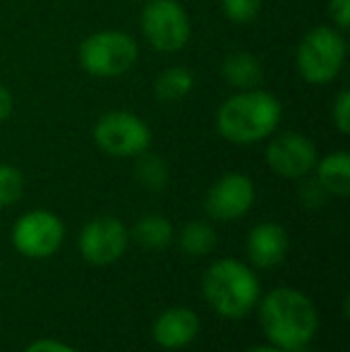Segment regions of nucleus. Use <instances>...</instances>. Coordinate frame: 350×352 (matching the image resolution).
<instances>
[{"instance_id": "4468645a", "label": "nucleus", "mask_w": 350, "mask_h": 352, "mask_svg": "<svg viewBox=\"0 0 350 352\" xmlns=\"http://www.w3.org/2000/svg\"><path fill=\"white\" fill-rule=\"evenodd\" d=\"M221 74H223L226 84L238 91H245V89H257L264 79V67L259 63L257 56L248 51L240 53H230L226 56L223 65H221Z\"/></svg>"}, {"instance_id": "423d86ee", "label": "nucleus", "mask_w": 350, "mask_h": 352, "mask_svg": "<svg viewBox=\"0 0 350 352\" xmlns=\"http://www.w3.org/2000/svg\"><path fill=\"white\" fill-rule=\"evenodd\" d=\"M94 144L106 156L135 158L151 146V130L130 111H108L94 125Z\"/></svg>"}, {"instance_id": "dca6fc26", "label": "nucleus", "mask_w": 350, "mask_h": 352, "mask_svg": "<svg viewBox=\"0 0 350 352\" xmlns=\"http://www.w3.org/2000/svg\"><path fill=\"white\" fill-rule=\"evenodd\" d=\"M175 237L173 223L161 213H146V216L137 218V223L130 230V240H135L140 247L151 252H161L171 247Z\"/></svg>"}, {"instance_id": "7ed1b4c3", "label": "nucleus", "mask_w": 350, "mask_h": 352, "mask_svg": "<svg viewBox=\"0 0 350 352\" xmlns=\"http://www.w3.org/2000/svg\"><path fill=\"white\" fill-rule=\"evenodd\" d=\"M201 292L216 314L233 321L248 316L262 297L254 269L238 259L214 261L201 276Z\"/></svg>"}, {"instance_id": "20e7f679", "label": "nucleus", "mask_w": 350, "mask_h": 352, "mask_svg": "<svg viewBox=\"0 0 350 352\" xmlns=\"http://www.w3.org/2000/svg\"><path fill=\"white\" fill-rule=\"evenodd\" d=\"M346 36L333 24H319L309 29L298 43L295 65L300 77L312 87L331 84L346 65Z\"/></svg>"}, {"instance_id": "393cba45", "label": "nucleus", "mask_w": 350, "mask_h": 352, "mask_svg": "<svg viewBox=\"0 0 350 352\" xmlns=\"http://www.w3.org/2000/svg\"><path fill=\"white\" fill-rule=\"evenodd\" d=\"M24 352H80V350L72 348V345L61 343V340L41 338V340H34V343H29Z\"/></svg>"}, {"instance_id": "9b49d317", "label": "nucleus", "mask_w": 350, "mask_h": 352, "mask_svg": "<svg viewBox=\"0 0 350 352\" xmlns=\"http://www.w3.org/2000/svg\"><path fill=\"white\" fill-rule=\"evenodd\" d=\"M254 204V182L243 173H226L209 187L204 209L211 221H235L243 218Z\"/></svg>"}, {"instance_id": "a878e982", "label": "nucleus", "mask_w": 350, "mask_h": 352, "mask_svg": "<svg viewBox=\"0 0 350 352\" xmlns=\"http://www.w3.org/2000/svg\"><path fill=\"white\" fill-rule=\"evenodd\" d=\"M14 111V98H12V91L8 87L0 84V122H5Z\"/></svg>"}, {"instance_id": "cd10ccee", "label": "nucleus", "mask_w": 350, "mask_h": 352, "mask_svg": "<svg viewBox=\"0 0 350 352\" xmlns=\"http://www.w3.org/2000/svg\"><path fill=\"white\" fill-rule=\"evenodd\" d=\"M285 352H312L307 345H300V348H293V350H285Z\"/></svg>"}, {"instance_id": "c85d7f7f", "label": "nucleus", "mask_w": 350, "mask_h": 352, "mask_svg": "<svg viewBox=\"0 0 350 352\" xmlns=\"http://www.w3.org/2000/svg\"><path fill=\"white\" fill-rule=\"evenodd\" d=\"M135 3H144V0H135Z\"/></svg>"}, {"instance_id": "2eb2a0df", "label": "nucleus", "mask_w": 350, "mask_h": 352, "mask_svg": "<svg viewBox=\"0 0 350 352\" xmlns=\"http://www.w3.org/2000/svg\"><path fill=\"white\" fill-rule=\"evenodd\" d=\"M314 177L319 185L329 192V197H348L350 195V156L348 151H333L319 158L314 166Z\"/></svg>"}, {"instance_id": "39448f33", "label": "nucleus", "mask_w": 350, "mask_h": 352, "mask_svg": "<svg viewBox=\"0 0 350 352\" xmlns=\"http://www.w3.org/2000/svg\"><path fill=\"white\" fill-rule=\"evenodd\" d=\"M140 60V43L135 36L118 29H106L87 36L80 46L82 70L98 79H113L127 74Z\"/></svg>"}, {"instance_id": "f8f14e48", "label": "nucleus", "mask_w": 350, "mask_h": 352, "mask_svg": "<svg viewBox=\"0 0 350 352\" xmlns=\"http://www.w3.org/2000/svg\"><path fill=\"white\" fill-rule=\"evenodd\" d=\"M201 324L197 311L190 307H171L156 316L151 326V338L166 350H180L197 338Z\"/></svg>"}, {"instance_id": "5701e85b", "label": "nucleus", "mask_w": 350, "mask_h": 352, "mask_svg": "<svg viewBox=\"0 0 350 352\" xmlns=\"http://www.w3.org/2000/svg\"><path fill=\"white\" fill-rule=\"evenodd\" d=\"M303 180H305V177H303ZM298 195H300V201H303L305 209H322V206L327 204V199H329V192L319 185L317 177H307V180L300 185Z\"/></svg>"}, {"instance_id": "4be33fe9", "label": "nucleus", "mask_w": 350, "mask_h": 352, "mask_svg": "<svg viewBox=\"0 0 350 352\" xmlns=\"http://www.w3.org/2000/svg\"><path fill=\"white\" fill-rule=\"evenodd\" d=\"M331 122L341 135H350V91L341 89L331 103Z\"/></svg>"}, {"instance_id": "1a4fd4ad", "label": "nucleus", "mask_w": 350, "mask_h": 352, "mask_svg": "<svg viewBox=\"0 0 350 352\" xmlns=\"http://www.w3.org/2000/svg\"><path fill=\"white\" fill-rule=\"evenodd\" d=\"M80 254L91 266H111L127 252L130 230L116 216H96L80 232Z\"/></svg>"}, {"instance_id": "6e6552de", "label": "nucleus", "mask_w": 350, "mask_h": 352, "mask_svg": "<svg viewBox=\"0 0 350 352\" xmlns=\"http://www.w3.org/2000/svg\"><path fill=\"white\" fill-rule=\"evenodd\" d=\"M65 226L53 211H27L12 226V245L27 259H46L61 250Z\"/></svg>"}, {"instance_id": "9d476101", "label": "nucleus", "mask_w": 350, "mask_h": 352, "mask_svg": "<svg viewBox=\"0 0 350 352\" xmlns=\"http://www.w3.org/2000/svg\"><path fill=\"white\" fill-rule=\"evenodd\" d=\"M319 156L317 146L303 132H283V135H271L266 144V166L276 175L285 180H303L314 170Z\"/></svg>"}, {"instance_id": "b1692460", "label": "nucleus", "mask_w": 350, "mask_h": 352, "mask_svg": "<svg viewBox=\"0 0 350 352\" xmlns=\"http://www.w3.org/2000/svg\"><path fill=\"white\" fill-rule=\"evenodd\" d=\"M329 17L333 27L346 32L350 27V0H329Z\"/></svg>"}, {"instance_id": "a211bd4d", "label": "nucleus", "mask_w": 350, "mask_h": 352, "mask_svg": "<svg viewBox=\"0 0 350 352\" xmlns=\"http://www.w3.org/2000/svg\"><path fill=\"white\" fill-rule=\"evenodd\" d=\"M135 180L146 192H161L171 180V168L164 156L151 153L149 148L135 156Z\"/></svg>"}, {"instance_id": "f257e3e1", "label": "nucleus", "mask_w": 350, "mask_h": 352, "mask_svg": "<svg viewBox=\"0 0 350 352\" xmlns=\"http://www.w3.org/2000/svg\"><path fill=\"white\" fill-rule=\"evenodd\" d=\"M259 324L271 345L293 350L309 345L319 329V311L305 292L295 287H276L259 297Z\"/></svg>"}, {"instance_id": "f03ea898", "label": "nucleus", "mask_w": 350, "mask_h": 352, "mask_svg": "<svg viewBox=\"0 0 350 352\" xmlns=\"http://www.w3.org/2000/svg\"><path fill=\"white\" fill-rule=\"evenodd\" d=\"M283 108L274 94L264 89H245L221 103L216 113V130L226 142L248 146L269 140L281 125Z\"/></svg>"}, {"instance_id": "ddd939ff", "label": "nucleus", "mask_w": 350, "mask_h": 352, "mask_svg": "<svg viewBox=\"0 0 350 352\" xmlns=\"http://www.w3.org/2000/svg\"><path fill=\"white\" fill-rule=\"evenodd\" d=\"M288 232L274 221L254 226L248 235V259L254 269H274L288 254Z\"/></svg>"}, {"instance_id": "6ab92c4d", "label": "nucleus", "mask_w": 350, "mask_h": 352, "mask_svg": "<svg viewBox=\"0 0 350 352\" xmlns=\"http://www.w3.org/2000/svg\"><path fill=\"white\" fill-rule=\"evenodd\" d=\"M219 235L206 221H190L180 230V250L190 256H206L214 252Z\"/></svg>"}, {"instance_id": "bb28decb", "label": "nucleus", "mask_w": 350, "mask_h": 352, "mask_svg": "<svg viewBox=\"0 0 350 352\" xmlns=\"http://www.w3.org/2000/svg\"><path fill=\"white\" fill-rule=\"evenodd\" d=\"M248 352H285V350L276 348V345H257V348H250Z\"/></svg>"}, {"instance_id": "aec40b11", "label": "nucleus", "mask_w": 350, "mask_h": 352, "mask_svg": "<svg viewBox=\"0 0 350 352\" xmlns=\"http://www.w3.org/2000/svg\"><path fill=\"white\" fill-rule=\"evenodd\" d=\"M24 195V175L19 168L0 163V209L12 206Z\"/></svg>"}, {"instance_id": "f3484780", "label": "nucleus", "mask_w": 350, "mask_h": 352, "mask_svg": "<svg viewBox=\"0 0 350 352\" xmlns=\"http://www.w3.org/2000/svg\"><path fill=\"white\" fill-rule=\"evenodd\" d=\"M195 89V74L182 65H171L164 72H159L154 82V94L161 103H177L190 96Z\"/></svg>"}, {"instance_id": "0eeeda50", "label": "nucleus", "mask_w": 350, "mask_h": 352, "mask_svg": "<svg viewBox=\"0 0 350 352\" xmlns=\"http://www.w3.org/2000/svg\"><path fill=\"white\" fill-rule=\"evenodd\" d=\"M142 34L154 51L177 53L192 36L190 14L177 0H144Z\"/></svg>"}, {"instance_id": "412c9836", "label": "nucleus", "mask_w": 350, "mask_h": 352, "mask_svg": "<svg viewBox=\"0 0 350 352\" xmlns=\"http://www.w3.org/2000/svg\"><path fill=\"white\" fill-rule=\"evenodd\" d=\"M221 12L233 24H250L262 12V0H221Z\"/></svg>"}]
</instances>
